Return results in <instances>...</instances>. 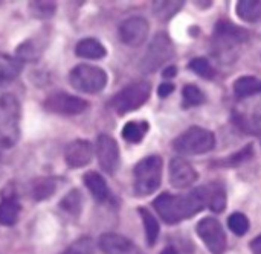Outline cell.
<instances>
[{"mask_svg":"<svg viewBox=\"0 0 261 254\" xmlns=\"http://www.w3.org/2000/svg\"><path fill=\"white\" fill-rule=\"evenodd\" d=\"M197 235L213 254H223L226 250V235L216 218H203L197 224Z\"/></svg>","mask_w":261,"mask_h":254,"instance_id":"obj_8","label":"cell"},{"mask_svg":"<svg viewBox=\"0 0 261 254\" xmlns=\"http://www.w3.org/2000/svg\"><path fill=\"white\" fill-rule=\"evenodd\" d=\"M84 184L93 195L96 201H106L109 198V187L106 184V180L96 174V172H89L84 175Z\"/></svg>","mask_w":261,"mask_h":254,"instance_id":"obj_16","label":"cell"},{"mask_svg":"<svg viewBox=\"0 0 261 254\" xmlns=\"http://www.w3.org/2000/svg\"><path fill=\"white\" fill-rule=\"evenodd\" d=\"M173 91H174V85H173L171 82H164V84H161V85H159V90H158V93H159L161 98H167V96H170Z\"/></svg>","mask_w":261,"mask_h":254,"instance_id":"obj_33","label":"cell"},{"mask_svg":"<svg viewBox=\"0 0 261 254\" xmlns=\"http://www.w3.org/2000/svg\"><path fill=\"white\" fill-rule=\"evenodd\" d=\"M196 5L205 8V6H211V2H196Z\"/></svg>","mask_w":261,"mask_h":254,"instance_id":"obj_38","label":"cell"},{"mask_svg":"<svg viewBox=\"0 0 261 254\" xmlns=\"http://www.w3.org/2000/svg\"><path fill=\"white\" fill-rule=\"evenodd\" d=\"M162 180V158L150 155L135 168V192L138 197H148L156 192Z\"/></svg>","mask_w":261,"mask_h":254,"instance_id":"obj_3","label":"cell"},{"mask_svg":"<svg viewBox=\"0 0 261 254\" xmlns=\"http://www.w3.org/2000/svg\"><path fill=\"white\" fill-rule=\"evenodd\" d=\"M76 55L81 56V58H90V59H99L106 55V49L104 46L93 40V38H86V40H81L78 44H76V49H75Z\"/></svg>","mask_w":261,"mask_h":254,"instance_id":"obj_17","label":"cell"},{"mask_svg":"<svg viewBox=\"0 0 261 254\" xmlns=\"http://www.w3.org/2000/svg\"><path fill=\"white\" fill-rule=\"evenodd\" d=\"M31 11L38 18H47L55 12L54 2H31Z\"/></svg>","mask_w":261,"mask_h":254,"instance_id":"obj_30","label":"cell"},{"mask_svg":"<svg viewBox=\"0 0 261 254\" xmlns=\"http://www.w3.org/2000/svg\"><path fill=\"white\" fill-rule=\"evenodd\" d=\"M216 37L220 41V46L225 47L226 44L234 46V44H240V43L246 41L248 32L242 27L231 24V21H219V24L216 27Z\"/></svg>","mask_w":261,"mask_h":254,"instance_id":"obj_15","label":"cell"},{"mask_svg":"<svg viewBox=\"0 0 261 254\" xmlns=\"http://www.w3.org/2000/svg\"><path fill=\"white\" fill-rule=\"evenodd\" d=\"M93 253V244L89 238H81L76 242H73L63 254H92Z\"/></svg>","mask_w":261,"mask_h":254,"instance_id":"obj_31","label":"cell"},{"mask_svg":"<svg viewBox=\"0 0 261 254\" xmlns=\"http://www.w3.org/2000/svg\"><path fill=\"white\" fill-rule=\"evenodd\" d=\"M190 69L196 75H199V76H202L205 79H213L216 76V72H214L213 66L210 64V61L206 58H194L190 62Z\"/></svg>","mask_w":261,"mask_h":254,"instance_id":"obj_26","label":"cell"},{"mask_svg":"<svg viewBox=\"0 0 261 254\" xmlns=\"http://www.w3.org/2000/svg\"><path fill=\"white\" fill-rule=\"evenodd\" d=\"M174 56V47L167 34H158L148 46L142 67L145 72H154Z\"/></svg>","mask_w":261,"mask_h":254,"instance_id":"obj_7","label":"cell"},{"mask_svg":"<svg viewBox=\"0 0 261 254\" xmlns=\"http://www.w3.org/2000/svg\"><path fill=\"white\" fill-rule=\"evenodd\" d=\"M234 91L237 98H248L261 94V81L254 76H242L234 84Z\"/></svg>","mask_w":261,"mask_h":254,"instance_id":"obj_19","label":"cell"},{"mask_svg":"<svg viewBox=\"0 0 261 254\" xmlns=\"http://www.w3.org/2000/svg\"><path fill=\"white\" fill-rule=\"evenodd\" d=\"M61 207L69 210L70 213H78L81 209V197L78 190H72L63 201H61Z\"/></svg>","mask_w":261,"mask_h":254,"instance_id":"obj_32","label":"cell"},{"mask_svg":"<svg viewBox=\"0 0 261 254\" xmlns=\"http://www.w3.org/2000/svg\"><path fill=\"white\" fill-rule=\"evenodd\" d=\"M142 221H144V229H145V236H147V242L148 245H154L158 236H159V224L156 221V218L145 209L139 210Z\"/></svg>","mask_w":261,"mask_h":254,"instance_id":"obj_25","label":"cell"},{"mask_svg":"<svg viewBox=\"0 0 261 254\" xmlns=\"http://www.w3.org/2000/svg\"><path fill=\"white\" fill-rule=\"evenodd\" d=\"M21 70V62L5 53H0V85L12 81Z\"/></svg>","mask_w":261,"mask_h":254,"instance_id":"obj_20","label":"cell"},{"mask_svg":"<svg viewBox=\"0 0 261 254\" xmlns=\"http://www.w3.org/2000/svg\"><path fill=\"white\" fill-rule=\"evenodd\" d=\"M69 79L72 87L81 93H98L107 84L106 72L90 64H80L72 69Z\"/></svg>","mask_w":261,"mask_h":254,"instance_id":"obj_5","label":"cell"},{"mask_svg":"<svg viewBox=\"0 0 261 254\" xmlns=\"http://www.w3.org/2000/svg\"><path fill=\"white\" fill-rule=\"evenodd\" d=\"M148 23L142 17H132L122 21L119 26V38L124 44L130 47L141 46L148 35Z\"/></svg>","mask_w":261,"mask_h":254,"instance_id":"obj_11","label":"cell"},{"mask_svg":"<svg viewBox=\"0 0 261 254\" xmlns=\"http://www.w3.org/2000/svg\"><path fill=\"white\" fill-rule=\"evenodd\" d=\"M251 250L254 254H261V235H258L252 242H251Z\"/></svg>","mask_w":261,"mask_h":254,"instance_id":"obj_34","label":"cell"},{"mask_svg":"<svg viewBox=\"0 0 261 254\" xmlns=\"http://www.w3.org/2000/svg\"><path fill=\"white\" fill-rule=\"evenodd\" d=\"M174 149L184 155H197L205 154L214 149L216 146V136L210 130L193 126L180 134L174 140Z\"/></svg>","mask_w":261,"mask_h":254,"instance_id":"obj_4","label":"cell"},{"mask_svg":"<svg viewBox=\"0 0 261 254\" xmlns=\"http://www.w3.org/2000/svg\"><path fill=\"white\" fill-rule=\"evenodd\" d=\"M99 247L106 254H138L135 244L116 233H106L99 238Z\"/></svg>","mask_w":261,"mask_h":254,"instance_id":"obj_14","label":"cell"},{"mask_svg":"<svg viewBox=\"0 0 261 254\" xmlns=\"http://www.w3.org/2000/svg\"><path fill=\"white\" fill-rule=\"evenodd\" d=\"M148 131V123L141 120V122H128L124 130H122V137L130 142V143H138L144 139V136Z\"/></svg>","mask_w":261,"mask_h":254,"instance_id":"obj_23","label":"cell"},{"mask_svg":"<svg viewBox=\"0 0 261 254\" xmlns=\"http://www.w3.org/2000/svg\"><path fill=\"white\" fill-rule=\"evenodd\" d=\"M93 155L92 145L87 140H75L67 145L64 158L70 168H83L90 163Z\"/></svg>","mask_w":261,"mask_h":254,"instance_id":"obj_13","label":"cell"},{"mask_svg":"<svg viewBox=\"0 0 261 254\" xmlns=\"http://www.w3.org/2000/svg\"><path fill=\"white\" fill-rule=\"evenodd\" d=\"M89 104L76 96H72L69 93H52L46 101H44V108L50 113L57 114H64V116H73L86 111Z\"/></svg>","mask_w":261,"mask_h":254,"instance_id":"obj_9","label":"cell"},{"mask_svg":"<svg viewBox=\"0 0 261 254\" xmlns=\"http://www.w3.org/2000/svg\"><path fill=\"white\" fill-rule=\"evenodd\" d=\"M228 227L229 230H232L234 235L243 236L249 230V221L243 213H232L228 219Z\"/></svg>","mask_w":261,"mask_h":254,"instance_id":"obj_29","label":"cell"},{"mask_svg":"<svg viewBox=\"0 0 261 254\" xmlns=\"http://www.w3.org/2000/svg\"><path fill=\"white\" fill-rule=\"evenodd\" d=\"M176 67H167L165 69V72H164V78H173V76H176Z\"/></svg>","mask_w":261,"mask_h":254,"instance_id":"obj_35","label":"cell"},{"mask_svg":"<svg viewBox=\"0 0 261 254\" xmlns=\"http://www.w3.org/2000/svg\"><path fill=\"white\" fill-rule=\"evenodd\" d=\"M237 15L249 23L258 21L261 17V2L257 0H242L236 6Z\"/></svg>","mask_w":261,"mask_h":254,"instance_id":"obj_21","label":"cell"},{"mask_svg":"<svg viewBox=\"0 0 261 254\" xmlns=\"http://www.w3.org/2000/svg\"><path fill=\"white\" fill-rule=\"evenodd\" d=\"M161 254H176V250L173 247H168V248H165Z\"/></svg>","mask_w":261,"mask_h":254,"instance_id":"obj_37","label":"cell"},{"mask_svg":"<svg viewBox=\"0 0 261 254\" xmlns=\"http://www.w3.org/2000/svg\"><path fill=\"white\" fill-rule=\"evenodd\" d=\"M208 206L216 213L223 212L226 206V192L222 184L214 183L208 186Z\"/></svg>","mask_w":261,"mask_h":254,"instance_id":"obj_22","label":"cell"},{"mask_svg":"<svg viewBox=\"0 0 261 254\" xmlns=\"http://www.w3.org/2000/svg\"><path fill=\"white\" fill-rule=\"evenodd\" d=\"M55 190V183L52 180H35L32 184V195L35 200H44L50 197Z\"/></svg>","mask_w":261,"mask_h":254,"instance_id":"obj_27","label":"cell"},{"mask_svg":"<svg viewBox=\"0 0 261 254\" xmlns=\"http://www.w3.org/2000/svg\"><path fill=\"white\" fill-rule=\"evenodd\" d=\"M96 155L101 169H104L107 174H115L119 166V149L116 142L107 136L101 134L96 139Z\"/></svg>","mask_w":261,"mask_h":254,"instance_id":"obj_10","label":"cell"},{"mask_svg":"<svg viewBox=\"0 0 261 254\" xmlns=\"http://www.w3.org/2000/svg\"><path fill=\"white\" fill-rule=\"evenodd\" d=\"M182 96H184V105L185 107H196V105H200L205 101V96L199 90V87L191 85V84L184 87Z\"/></svg>","mask_w":261,"mask_h":254,"instance_id":"obj_28","label":"cell"},{"mask_svg":"<svg viewBox=\"0 0 261 254\" xmlns=\"http://www.w3.org/2000/svg\"><path fill=\"white\" fill-rule=\"evenodd\" d=\"M197 180L196 169L184 158L176 157L170 162V183L176 189H187Z\"/></svg>","mask_w":261,"mask_h":254,"instance_id":"obj_12","label":"cell"},{"mask_svg":"<svg viewBox=\"0 0 261 254\" xmlns=\"http://www.w3.org/2000/svg\"><path fill=\"white\" fill-rule=\"evenodd\" d=\"M150 84L147 82H135L127 85L125 88H122L119 93L115 94L113 101H112V107L115 108V111L121 116L132 113L135 110H138L139 107H142L148 98H150Z\"/></svg>","mask_w":261,"mask_h":254,"instance_id":"obj_6","label":"cell"},{"mask_svg":"<svg viewBox=\"0 0 261 254\" xmlns=\"http://www.w3.org/2000/svg\"><path fill=\"white\" fill-rule=\"evenodd\" d=\"M20 215V204L15 198H3L0 203V224L2 226H14Z\"/></svg>","mask_w":261,"mask_h":254,"instance_id":"obj_18","label":"cell"},{"mask_svg":"<svg viewBox=\"0 0 261 254\" xmlns=\"http://www.w3.org/2000/svg\"><path fill=\"white\" fill-rule=\"evenodd\" d=\"M254 123H255V126H257V130L261 131V113L257 116V119L254 120Z\"/></svg>","mask_w":261,"mask_h":254,"instance_id":"obj_36","label":"cell"},{"mask_svg":"<svg viewBox=\"0 0 261 254\" xmlns=\"http://www.w3.org/2000/svg\"><path fill=\"white\" fill-rule=\"evenodd\" d=\"M153 206L167 224L182 223L208 206V186L197 187L187 195L162 194L154 200Z\"/></svg>","mask_w":261,"mask_h":254,"instance_id":"obj_1","label":"cell"},{"mask_svg":"<svg viewBox=\"0 0 261 254\" xmlns=\"http://www.w3.org/2000/svg\"><path fill=\"white\" fill-rule=\"evenodd\" d=\"M20 137V104L15 96H0V148H12Z\"/></svg>","mask_w":261,"mask_h":254,"instance_id":"obj_2","label":"cell"},{"mask_svg":"<svg viewBox=\"0 0 261 254\" xmlns=\"http://www.w3.org/2000/svg\"><path fill=\"white\" fill-rule=\"evenodd\" d=\"M182 6H184V2H154L153 12L158 18L168 20L174 14H177Z\"/></svg>","mask_w":261,"mask_h":254,"instance_id":"obj_24","label":"cell"}]
</instances>
